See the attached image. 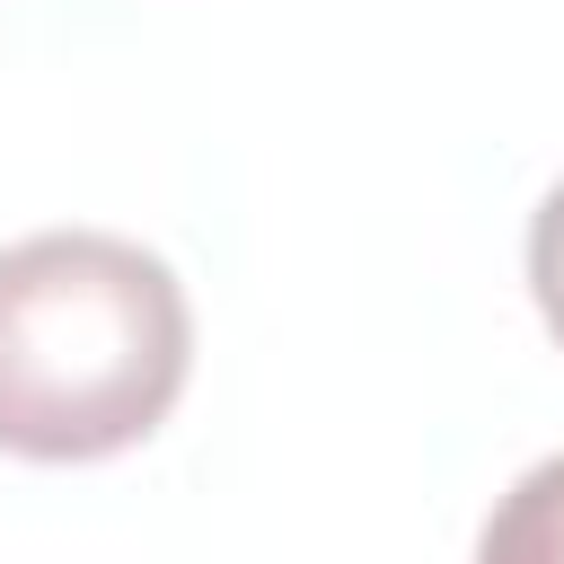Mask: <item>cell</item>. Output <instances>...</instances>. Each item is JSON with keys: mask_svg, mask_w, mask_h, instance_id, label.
I'll return each mask as SVG.
<instances>
[{"mask_svg": "<svg viewBox=\"0 0 564 564\" xmlns=\"http://www.w3.org/2000/svg\"><path fill=\"white\" fill-rule=\"evenodd\" d=\"M194 370L185 282L115 229L0 247V449L79 467L150 441Z\"/></svg>", "mask_w": 564, "mask_h": 564, "instance_id": "6da1fadb", "label": "cell"}, {"mask_svg": "<svg viewBox=\"0 0 564 564\" xmlns=\"http://www.w3.org/2000/svg\"><path fill=\"white\" fill-rule=\"evenodd\" d=\"M476 564H564V449L538 458L476 529Z\"/></svg>", "mask_w": 564, "mask_h": 564, "instance_id": "7a4b0ae2", "label": "cell"}, {"mask_svg": "<svg viewBox=\"0 0 564 564\" xmlns=\"http://www.w3.org/2000/svg\"><path fill=\"white\" fill-rule=\"evenodd\" d=\"M529 291H538V308H546V326H555V344H564V185L538 203V220H529Z\"/></svg>", "mask_w": 564, "mask_h": 564, "instance_id": "3957f363", "label": "cell"}]
</instances>
